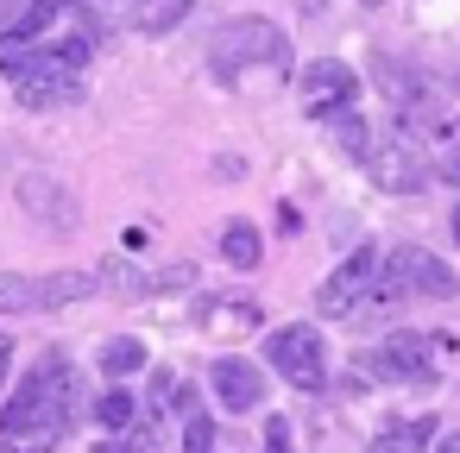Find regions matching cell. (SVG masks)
<instances>
[{
	"mask_svg": "<svg viewBox=\"0 0 460 453\" xmlns=\"http://www.w3.org/2000/svg\"><path fill=\"white\" fill-rule=\"evenodd\" d=\"M95 57V13L76 0H39L0 32V70L26 76H83Z\"/></svg>",
	"mask_w": 460,
	"mask_h": 453,
	"instance_id": "cell-1",
	"label": "cell"
},
{
	"mask_svg": "<svg viewBox=\"0 0 460 453\" xmlns=\"http://www.w3.org/2000/svg\"><path fill=\"white\" fill-rule=\"evenodd\" d=\"M70 409H76V371L64 353H45L32 365V378H20V390L0 403V434H45L58 440L70 428Z\"/></svg>",
	"mask_w": 460,
	"mask_h": 453,
	"instance_id": "cell-2",
	"label": "cell"
},
{
	"mask_svg": "<svg viewBox=\"0 0 460 453\" xmlns=\"http://www.w3.org/2000/svg\"><path fill=\"white\" fill-rule=\"evenodd\" d=\"M252 64H290V39L271 26V20H259V13H246V20H227V26H215V39H208V70L221 76V83H234V76H246Z\"/></svg>",
	"mask_w": 460,
	"mask_h": 453,
	"instance_id": "cell-3",
	"label": "cell"
},
{
	"mask_svg": "<svg viewBox=\"0 0 460 453\" xmlns=\"http://www.w3.org/2000/svg\"><path fill=\"white\" fill-rule=\"evenodd\" d=\"M102 290L95 271H0V315H39V309H70Z\"/></svg>",
	"mask_w": 460,
	"mask_h": 453,
	"instance_id": "cell-4",
	"label": "cell"
},
{
	"mask_svg": "<svg viewBox=\"0 0 460 453\" xmlns=\"http://www.w3.org/2000/svg\"><path fill=\"white\" fill-rule=\"evenodd\" d=\"M366 170H372V183H378V189H391V196H416V189L435 177V164H429V152H422L416 126H397L385 145H372Z\"/></svg>",
	"mask_w": 460,
	"mask_h": 453,
	"instance_id": "cell-5",
	"label": "cell"
},
{
	"mask_svg": "<svg viewBox=\"0 0 460 453\" xmlns=\"http://www.w3.org/2000/svg\"><path fill=\"white\" fill-rule=\"evenodd\" d=\"M265 359L278 365V378H290L296 390H322L328 384V353H322V334L315 327H278L265 340Z\"/></svg>",
	"mask_w": 460,
	"mask_h": 453,
	"instance_id": "cell-6",
	"label": "cell"
},
{
	"mask_svg": "<svg viewBox=\"0 0 460 453\" xmlns=\"http://www.w3.org/2000/svg\"><path fill=\"white\" fill-rule=\"evenodd\" d=\"M353 95H359V76H353L341 57H315V64L296 76V101H303V114H315V120L353 108Z\"/></svg>",
	"mask_w": 460,
	"mask_h": 453,
	"instance_id": "cell-7",
	"label": "cell"
},
{
	"mask_svg": "<svg viewBox=\"0 0 460 453\" xmlns=\"http://www.w3.org/2000/svg\"><path fill=\"white\" fill-rule=\"evenodd\" d=\"M378 265H385V252H372V246H353V252H347V258L328 271V283L315 290V309H322V315H353V309H359V296L372 290Z\"/></svg>",
	"mask_w": 460,
	"mask_h": 453,
	"instance_id": "cell-8",
	"label": "cell"
},
{
	"mask_svg": "<svg viewBox=\"0 0 460 453\" xmlns=\"http://www.w3.org/2000/svg\"><path fill=\"white\" fill-rule=\"evenodd\" d=\"M454 353V340H429V334H391L385 346H378V371H391V378H403V384H429L435 371H441V359Z\"/></svg>",
	"mask_w": 460,
	"mask_h": 453,
	"instance_id": "cell-9",
	"label": "cell"
},
{
	"mask_svg": "<svg viewBox=\"0 0 460 453\" xmlns=\"http://www.w3.org/2000/svg\"><path fill=\"white\" fill-rule=\"evenodd\" d=\"M20 208H26L39 227H51V233H76V221H83L76 196H70L58 177H45V170H26V177H20Z\"/></svg>",
	"mask_w": 460,
	"mask_h": 453,
	"instance_id": "cell-10",
	"label": "cell"
},
{
	"mask_svg": "<svg viewBox=\"0 0 460 453\" xmlns=\"http://www.w3.org/2000/svg\"><path fill=\"white\" fill-rule=\"evenodd\" d=\"M385 271H391V277H397V283H403L410 296H429V302H441V296H454V271H447V265H441L435 252H422V246H410V240L385 252Z\"/></svg>",
	"mask_w": 460,
	"mask_h": 453,
	"instance_id": "cell-11",
	"label": "cell"
},
{
	"mask_svg": "<svg viewBox=\"0 0 460 453\" xmlns=\"http://www.w3.org/2000/svg\"><path fill=\"white\" fill-rule=\"evenodd\" d=\"M208 384H215V396L234 409V415H246V409H259L265 403V378H259V365L252 359H215V371H208Z\"/></svg>",
	"mask_w": 460,
	"mask_h": 453,
	"instance_id": "cell-12",
	"label": "cell"
},
{
	"mask_svg": "<svg viewBox=\"0 0 460 453\" xmlns=\"http://www.w3.org/2000/svg\"><path fill=\"white\" fill-rule=\"evenodd\" d=\"M13 95L39 114V108H70V101H83V76H26V83H13Z\"/></svg>",
	"mask_w": 460,
	"mask_h": 453,
	"instance_id": "cell-13",
	"label": "cell"
},
{
	"mask_svg": "<svg viewBox=\"0 0 460 453\" xmlns=\"http://www.w3.org/2000/svg\"><path fill=\"white\" fill-rule=\"evenodd\" d=\"M221 258H227L234 271H252V265L265 258L259 227H252V221H227V227H221Z\"/></svg>",
	"mask_w": 460,
	"mask_h": 453,
	"instance_id": "cell-14",
	"label": "cell"
},
{
	"mask_svg": "<svg viewBox=\"0 0 460 453\" xmlns=\"http://www.w3.org/2000/svg\"><path fill=\"white\" fill-rule=\"evenodd\" d=\"M435 415H416V422H397V428H385L378 440H372V453H422L429 440H435Z\"/></svg>",
	"mask_w": 460,
	"mask_h": 453,
	"instance_id": "cell-15",
	"label": "cell"
},
{
	"mask_svg": "<svg viewBox=\"0 0 460 453\" xmlns=\"http://www.w3.org/2000/svg\"><path fill=\"white\" fill-rule=\"evenodd\" d=\"M328 133H334V145L347 152V158H372V133H366V120L353 114V108H341V114H328Z\"/></svg>",
	"mask_w": 460,
	"mask_h": 453,
	"instance_id": "cell-16",
	"label": "cell"
},
{
	"mask_svg": "<svg viewBox=\"0 0 460 453\" xmlns=\"http://www.w3.org/2000/svg\"><path fill=\"white\" fill-rule=\"evenodd\" d=\"M183 20H190V0H139V13H133L139 32H171Z\"/></svg>",
	"mask_w": 460,
	"mask_h": 453,
	"instance_id": "cell-17",
	"label": "cell"
},
{
	"mask_svg": "<svg viewBox=\"0 0 460 453\" xmlns=\"http://www.w3.org/2000/svg\"><path fill=\"white\" fill-rule=\"evenodd\" d=\"M183 453H215V422L202 415V403L183 390Z\"/></svg>",
	"mask_w": 460,
	"mask_h": 453,
	"instance_id": "cell-18",
	"label": "cell"
},
{
	"mask_svg": "<svg viewBox=\"0 0 460 453\" xmlns=\"http://www.w3.org/2000/svg\"><path fill=\"white\" fill-rule=\"evenodd\" d=\"M102 371H108V378L146 371V346H139V340H127V334H120V340H108V346H102Z\"/></svg>",
	"mask_w": 460,
	"mask_h": 453,
	"instance_id": "cell-19",
	"label": "cell"
},
{
	"mask_svg": "<svg viewBox=\"0 0 460 453\" xmlns=\"http://www.w3.org/2000/svg\"><path fill=\"white\" fill-rule=\"evenodd\" d=\"M196 315H202L208 327H221V321H240V327H259V302H196Z\"/></svg>",
	"mask_w": 460,
	"mask_h": 453,
	"instance_id": "cell-20",
	"label": "cell"
},
{
	"mask_svg": "<svg viewBox=\"0 0 460 453\" xmlns=\"http://www.w3.org/2000/svg\"><path fill=\"white\" fill-rule=\"evenodd\" d=\"M95 422H102V428H127V422H133V396H127V390L95 396Z\"/></svg>",
	"mask_w": 460,
	"mask_h": 453,
	"instance_id": "cell-21",
	"label": "cell"
},
{
	"mask_svg": "<svg viewBox=\"0 0 460 453\" xmlns=\"http://www.w3.org/2000/svg\"><path fill=\"white\" fill-rule=\"evenodd\" d=\"M58 440H45V434H0V453H51Z\"/></svg>",
	"mask_w": 460,
	"mask_h": 453,
	"instance_id": "cell-22",
	"label": "cell"
},
{
	"mask_svg": "<svg viewBox=\"0 0 460 453\" xmlns=\"http://www.w3.org/2000/svg\"><path fill=\"white\" fill-rule=\"evenodd\" d=\"M435 177H447V183L460 189V126L447 133V152H441V164H435Z\"/></svg>",
	"mask_w": 460,
	"mask_h": 453,
	"instance_id": "cell-23",
	"label": "cell"
},
{
	"mask_svg": "<svg viewBox=\"0 0 460 453\" xmlns=\"http://www.w3.org/2000/svg\"><path fill=\"white\" fill-rule=\"evenodd\" d=\"M265 453H290V422H284V415L265 422Z\"/></svg>",
	"mask_w": 460,
	"mask_h": 453,
	"instance_id": "cell-24",
	"label": "cell"
},
{
	"mask_svg": "<svg viewBox=\"0 0 460 453\" xmlns=\"http://www.w3.org/2000/svg\"><path fill=\"white\" fill-rule=\"evenodd\" d=\"M20 13H26V0H0V32H7V26H13Z\"/></svg>",
	"mask_w": 460,
	"mask_h": 453,
	"instance_id": "cell-25",
	"label": "cell"
},
{
	"mask_svg": "<svg viewBox=\"0 0 460 453\" xmlns=\"http://www.w3.org/2000/svg\"><path fill=\"white\" fill-rule=\"evenodd\" d=\"M7 371H13V340L0 334V390H7Z\"/></svg>",
	"mask_w": 460,
	"mask_h": 453,
	"instance_id": "cell-26",
	"label": "cell"
},
{
	"mask_svg": "<svg viewBox=\"0 0 460 453\" xmlns=\"http://www.w3.org/2000/svg\"><path fill=\"white\" fill-rule=\"evenodd\" d=\"M435 453H460V434H447V440H441V447H435Z\"/></svg>",
	"mask_w": 460,
	"mask_h": 453,
	"instance_id": "cell-27",
	"label": "cell"
},
{
	"mask_svg": "<svg viewBox=\"0 0 460 453\" xmlns=\"http://www.w3.org/2000/svg\"><path fill=\"white\" fill-rule=\"evenodd\" d=\"M454 240H460V208H454Z\"/></svg>",
	"mask_w": 460,
	"mask_h": 453,
	"instance_id": "cell-28",
	"label": "cell"
},
{
	"mask_svg": "<svg viewBox=\"0 0 460 453\" xmlns=\"http://www.w3.org/2000/svg\"><path fill=\"white\" fill-rule=\"evenodd\" d=\"M95 453H120V447H95Z\"/></svg>",
	"mask_w": 460,
	"mask_h": 453,
	"instance_id": "cell-29",
	"label": "cell"
},
{
	"mask_svg": "<svg viewBox=\"0 0 460 453\" xmlns=\"http://www.w3.org/2000/svg\"><path fill=\"white\" fill-rule=\"evenodd\" d=\"M366 7H385V0H366Z\"/></svg>",
	"mask_w": 460,
	"mask_h": 453,
	"instance_id": "cell-30",
	"label": "cell"
}]
</instances>
